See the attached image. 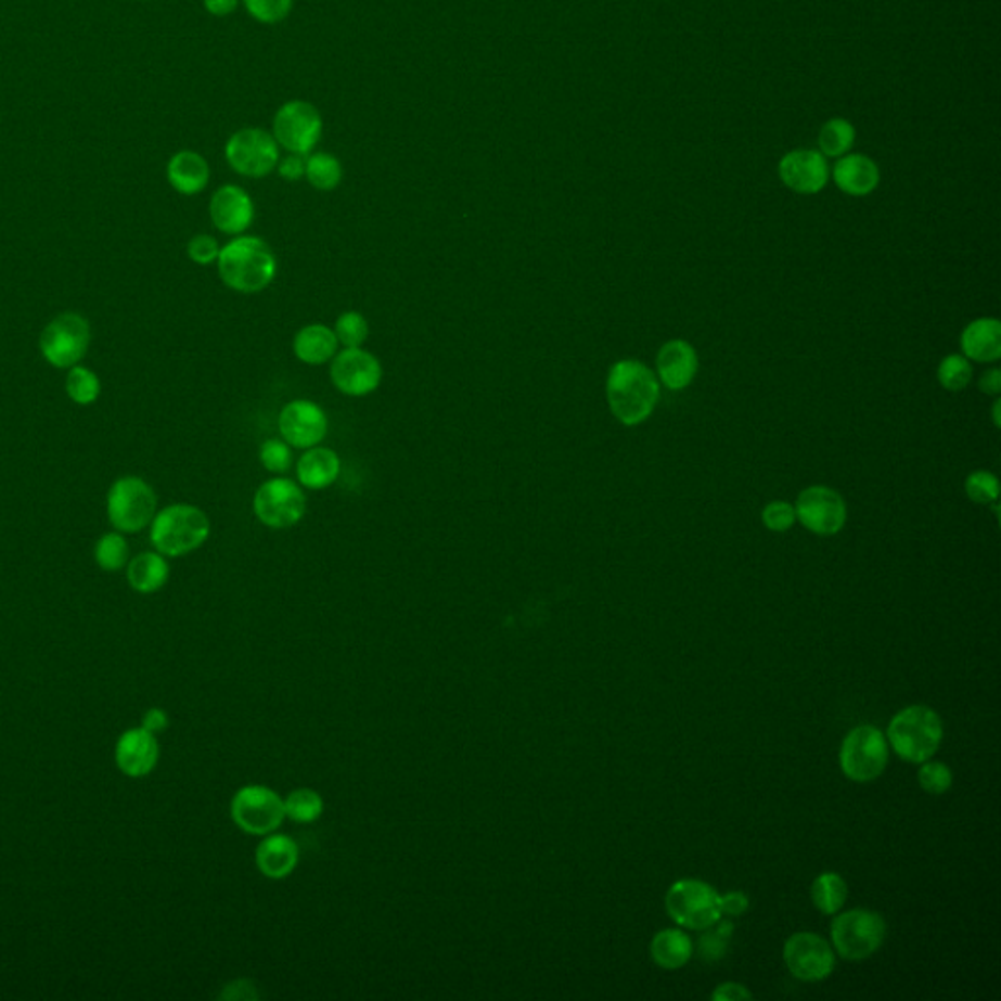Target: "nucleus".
Instances as JSON below:
<instances>
[{
	"instance_id": "1",
	"label": "nucleus",
	"mask_w": 1001,
	"mask_h": 1001,
	"mask_svg": "<svg viewBox=\"0 0 1001 1001\" xmlns=\"http://www.w3.org/2000/svg\"><path fill=\"white\" fill-rule=\"evenodd\" d=\"M606 399L623 425H640L659 401L657 376L640 360H620L606 377Z\"/></svg>"
},
{
	"instance_id": "2",
	"label": "nucleus",
	"mask_w": 1001,
	"mask_h": 1001,
	"mask_svg": "<svg viewBox=\"0 0 1001 1001\" xmlns=\"http://www.w3.org/2000/svg\"><path fill=\"white\" fill-rule=\"evenodd\" d=\"M218 270L228 288L258 294L277 277V257L267 241L243 235L219 251Z\"/></svg>"
},
{
	"instance_id": "3",
	"label": "nucleus",
	"mask_w": 1001,
	"mask_h": 1001,
	"mask_svg": "<svg viewBox=\"0 0 1001 1001\" xmlns=\"http://www.w3.org/2000/svg\"><path fill=\"white\" fill-rule=\"evenodd\" d=\"M886 740L903 761L925 763L941 747V716L923 704L908 706L890 720Z\"/></svg>"
},
{
	"instance_id": "4",
	"label": "nucleus",
	"mask_w": 1001,
	"mask_h": 1001,
	"mask_svg": "<svg viewBox=\"0 0 1001 1001\" xmlns=\"http://www.w3.org/2000/svg\"><path fill=\"white\" fill-rule=\"evenodd\" d=\"M150 526L151 544L167 557H180L198 550L209 536L208 515L187 503L161 509Z\"/></svg>"
},
{
	"instance_id": "5",
	"label": "nucleus",
	"mask_w": 1001,
	"mask_h": 1001,
	"mask_svg": "<svg viewBox=\"0 0 1001 1001\" xmlns=\"http://www.w3.org/2000/svg\"><path fill=\"white\" fill-rule=\"evenodd\" d=\"M106 513L110 525L118 532L136 535L147 528L157 515V493L141 477H118L108 489Z\"/></svg>"
},
{
	"instance_id": "6",
	"label": "nucleus",
	"mask_w": 1001,
	"mask_h": 1001,
	"mask_svg": "<svg viewBox=\"0 0 1001 1001\" xmlns=\"http://www.w3.org/2000/svg\"><path fill=\"white\" fill-rule=\"evenodd\" d=\"M888 740L876 726H857L843 740L839 767L852 783H871L888 765Z\"/></svg>"
},
{
	"instance_id": "7",
	"label": "nucleus",
	"mask_w": 1001,
	"mask_h": 1001,
	"mask_svg": "<svg viewBox=\"0 0 1001 1001\" xmlns=\"http://www.w3.org/2000/svg\"><path fill=\"white\" fill-rule=\"evenodd\" d=\"M665 908L677 925L691 932H704L722 917L720 894L710 884L684 878L669 886Z\"/></svg>"
},
{
	"instance_id": "8",
	"label": "nucleus",
	"mask_w": 1001,
	"mask_h": 1001,
	"mask_svg": "<svg viewBox=\"0 0 1001 1001\" xmlns=\"http://www.w3.org/2000/svg\"><path fill=\"white\" fill-rule=\"evenodd\" d=\"M886 922L871 910H849L832 923V942L845 961H867L883 947Z\"/></svg>"
},
{
	"instance_id": "9",
	"label": "nucleus",
	"mask_w": 1001,
	"mask_h": 1001,
	"mask_svg": "<svg viewBox=\"0 0 1001 1001\" xmlns=\"http://www.w3.org/2000/svg\"><path fill=\"white\" fill-rule=\"evenodd\" d=\"M89 319L65 311L51 319L40 335L41 357L53 368H73L87 357L90 347Z\"/></svg>"
},
{
	"instance_id": "10",
	"label": "nucleus",
	"mask_w": 1001,
	"mask_h": 1001,
	"mask_svg": "<svg viewBox=\"0 0 1001 1001\" xmlns=\"http://www.w3.org/2000/svg\"><path fill=\"white\" fill-rule=\"evenodd\" d=\"M272 136L280 150L308 157L323 136L321 112L308 100H288L272 118Z\"/></svg>"
},
{
	"instance_id": "11",
	"label": "nucleus",
	"mask_w": 1001,
	"mask_h": 1001,
	"mask_svg": "<svg viewBox=\"0 0 1001 1001\" xmlns=\"http://www.w3.org/2000/svg\"><path fill=\"white\" fill-rule=\"evenodd\" d=\"M226 161L241 177L265 179L277 170L280 145L267 129H239L226 143Z\"/></svg>"
},
{
	"instance_id": "12",
	"label": "nucleus",
	"mask_w": 1001,
	"mask_h": 1001,
	"mask_svg": "<svg viewBox=\"0 0 1001 1001\" xmlns=\"http://www.w3.org/2000/svg\"><path fill=\"white\" fill-rule=\"evenodd\" d=\"M231 818L239 830L265 837L277 832L286 820L284 798L265 784H248L233 796Z\"/></svg>"
},
{
	"instance_id": "13",
	"label": "nucleus",
	"mask_w": 1001,
	"mask_h": 1001,
	"mask_svg": "<svg viewBox=\"0 0 1001 1001\" xmlns=\"http://www.w3.org/2000/svg\"><path fill=\"white\" fill-rule=\"evenodd\" d=\"M253 511L262 525L282 530L298 525L304 518L306 496L292 479L277 477L258 487Z\"/></svg>"
},
{
	"instance_id": "14",
	"label": "nucleus",
	"mask_w": 1001,
	"mask_h": 1001,
	"mask_svg": "<svg viewBox=\"0 0 1001 1001\" xmlns=\"http://www.w3.org/2000/svg\"><path fill=\"white\" fill-rule=\"evenodd\" d=\"M783 959L794 978L803 981L825 980L835 968L832 945L818 933L791 935L784 942Z\"/></svg>"
},
{
	"instance_id": "15",
	"label": "nucleus",
	"mask_w": 1001,
	"mask_h": 1001,
	"mask_svg": "<svg viewBox=\"0 0 1001 1001\" xmlns=\"http://www.w3.org/2000/svg\"><path fill=\"white\" fill-rule=\"evenodd\" d=\"M796 518L800 525L818 536H833L847 523V505L835 489L812 486L804 489L796 499Z\"/></svg>"
},
{
	"instance_id": "16",
	"label": "nucleus",
	"mask_w": 1001,
	"mask_h": 1001,
	"mask_svg": "<svg viewBox=\"0 0 1001 1001\" xmlns=\"http://www.w3.org/2000/svg\"><path fill=\"white\" fill-rule=\"evenodd\" d=\"M331 380L333 386L345 396H368L377 389L382 382V364L368 350L345 348L343 352L333 357Z\"/></svg>"
},
{
	"instance_id": "17",
	"label": "nucleus",
	"mask_w": 1001,
	"mask_h": 1001,
	"mask_svg": "<svg viewBox=\"0 0 1001 1001\" xmlns=\"http://www.w3.org/2000/svg\"><path fill=\"white\" fill-rule=\"evenodd\" d=\"M328 415L325 411L306 399L292 401L282 409L278 416L280 435L294 448H313L328 435Z\"/></svg>"
},
{
	"instance_id": "18",
	"label": "nucleus",
	"mask_w": 1001,
	"mask_h": 1001,
	"mask_svg": "<svg viewBox=\"0 0 1001 1001\" xmlns=\"http://www.w3.org/2000/svg\"><path fill=\"white\" fill-rule=\"evenodd\" d=\"M211 223L228 235H241L255 219V204L247 190L238 184H226L209 200Z\"/></svg>"
},
{
	"instance_id": "19",
	"label": "nucleus",
	"mask_w": 1001,
	"mask_h": 1001,
	"mask_svg": "<svg viewBox=\"0 0 1001 1001\" xmlns=\"http://www.w3.org/2000/svg\"><path fill=\"white\" fill-rule=\"evenodd\" d=\"M781 180L798 194H816L827 184V161L818 151L800 150L788 153L779 165Z\"/></svg>"
},
{
	"instance_id": "20",
	"label": "nucleus",
	"mask_w": 1001,
	"mask_h": 1001,
	"mask_svg": "<svg viewBox=\"0 0 1001 1001\" xmlns=\"http://www.w3.org/2000/svg\"><path fill=\"white\" fill-rule=\"evenodd\" d=\"M159 742L145 728H131L119 735L116 744V765L131 779L150 774L159 763Z\"/></svg>"
},
{
	"instance_id": "21",
	"label": "nucleus",
	"mask_w": 1001,
	"mask_h": 1001,
	"mask_svg": "<svg viewBox=\"0 0 1001 1001\" xmlns=\"http://www.w3.org/2000/svg\"><path fill=\"white\" fill-rule=\"evenodd\" d=\"M655 364H657V376L662 380V384L673 392H679L693 384L696 370H698V357H696L693 345H689L681 338H673L659 348Z\"/></svg>"
},
{
	"instance_id": "22",
	"label": "nucleus",
	"mask_w": 1001,
	"mask_h": 1001,
	"mask_svg": "<svg viewBox=\"0 0 1001 1001\" xmlns=\"http://www.w3.org/2000/svg\"><path fill=\"white\" fill-rule=\"evenodd\" d=\"M257 867L270 881H282L294 873L299 861L298 843L284 833H268L258 845Z\"/></svg>"
},
{
	"instance_id": "23",
	"label": "nucleus",
	"mask_w": 1001,
	"mask_h": 1001,
	"mask_svg": "<svg viewBox=\"0 0 1001 1001\" xmlns=\"http://www.w3.org/2000/svg\"><path fill=\"white\" fill-rule=\"evenodd\" d=\"M208 161L196 151H179L167 163V180L182 196H196L209 184Z\"/></svg>"
},
{
	"instance_id": "24",
	"label": "nucleus",
	"mask_w": 1001,
	"mask_h": 1001,
	"mask_svg": "<svg viewBox=\"0 0 1001 1001\" xmlns=\"http://www.w3.org/2000/svg\"><path fill=\"white\" fill-rule=\"evenodd\" d=\"M833 180L849 196H867L878 187L881 172L873 159L864 155H847L837 161Z\"/></svg>"
},
{
	"instance_id": "25",
	"label": "nucleus",
	"mask_w": 1001,
	"mask_h": 1001,
	"mask_svg": "<svg viewBox=\"0 0 1001 1001\" xmlns=\"http://www.w3.org/2000/svg\"><path fill=\"white\" fill-rule=\"evenodd\" d=\"M962 352L974 362H996L1001 357V325L998 319L972 321L962 331Z\"/></svg>"
},
{
	"instance_id": "26",
	"label": "nucleus",
	"mask_w": 1001,
	"mask_h": 1001,
	"mask_svg": "<svg viewBox=\"0 0 1001 1001\" xmlns=\"http://www.w3.org/2000/svg\"><path fill=\"white\" fill-rule=\"evenodd\" d=\"M126 574H128L129 587L133 591H138L141 595H151L167 586L170 567L165 555L159 552H143L129 560Z\"/></svg>"
},
{
	"instance_id": "27",
	"label": "nucleus",
	"mask_w": 1001,
	"mask_h": 1001,
	"mask_svg": "<svg viewBox=\"0 0 1001 1001\" xmlns=\"http://www.w3.org/2000/svg\"><path fill=\"white\" fill-rule=\"evenodd\" d=\"M341 474V460L331 448L313 447L299 458L298 477L301 486L308 489H325L337 482Z\"/></svg>"
},
{
	"instance_id": "28",
	"label": "nucleus",
	"mask_w": 1001,
	"mask_h": 1001,
	"mask_svg": "<svg viewBox=\"0 0 1001 1001\" xmlns=\"http://www.w3.org/2000/svg\"><path fill=\"white\" fill-rule=\"evenodd\" d=\"M337 347L335 331L325 325H308V328L299 329L294 337L296 357L311 367L329 362L337 355Z\"/></svg>"
},
{
	"instance_id": "29",
	"label": "nucleus",
	"mask_w": 1001,
	"mask_h": 1001,
	"mask_svg": "<svg viewBox=\"0 0 1001 1001\" xmlns=\"http://www.w3.org/2000/svg\"><path fill=\"white\" fill-rule=\"evenodd\" d=\"M694 945L691 937L681 929H664L655 933L650 954L652 961L664 971H679L693 957Z\"/></svg>"
},
{
	"instance_id": "30",
	"label": "nucleus",
	"mask_w": 1001,
	"mask_h": 1001,
	"mask_svg": "<svg viewBox=\"0 0 1001 1001\" xmlns=\"http://www.w3.org/2000/svg\"><path fill=\"white\" fill-rule=\"evenodd\" d=\"M306 180L319 192H331L343 182V165L328 151H313L306 157Z\"/></svg>"
},
{
	"instance_id": "31",
	"label": "nucleus",
	"mask_w": 1001,
	"mask_h": 1001,
	"mask_svg": "<svg viewBox=\"0 0 1001 1001\" xmlns=\"http://www.w3.org/2000/svg\"><path fill=\"white\" fill-rule=\"evenodd\" d=\"M812 902L823 915H835L847 902V883L842 874L822 873L812 884Z\"/></svg>"
},
{
	"instance_id": "32",
	"label": "nucleus",
	"mask_w": 1001,
	"mask_h": 1001,
	"mask_svg": "<svg viewBox=\"0 0 1001 1001\" xmlns=\"http://www.w3.org/2000/svg\"><path fill=\"white\" fill-rule=\"evenodd\" d=\"M100 377L89 370V368L77 367L69 368L67 377H65V392L70 397L73 403L77 406H92L97 403L100 397Z\"/></svg>"
},
{
	"instance_id": "33",
	"label": "nucleus",
	"mask_w": 1001,
	"mask_h": 1001,
	"mask_svg": "<svg viewBox=\"0 0 1001 1001\" xmlns=\"http://www.w3.org/2000/svg\"><path fill=\"white\" fill-rule=\"evenodd\" d=\"M94 560L104 572H119L129 562V546L121 532H106L94 546Z\"/></svg>"
},
{
	"instance_id": "34",
	"label": "nucleus",
	"mask_w": 1001,
	"mask_h": 1001,
	"mask_svg": "<svg viewBox=\"0 0 1001 1001\" xmlns=\"http://www.w3.org/2000/svg\"><path fill=\"white\" fill-rule=\"evenodd\" d=\"M323 798L313 788H296L284 798L286 818L298 823H311L323 813Z\"/></svg>"
},
{
	"instance_id": "35",
	"label": "nucleus",
	"mask_w": 1001,
	"mask_h": 1001,
	"mask_svg": "<svg viewBox=\"0 0 1001 1001\" xmlns=\"http://www.w3.org/2000/svg\"><path fill=\"white\" fill-rule=\"evenodd\" d=\"M855 129L847 119H830L820 131V150L823 157H842L851 150Z\"/></svg>"
},
{
	"instance_id": "36",
	"label": "nucleus",
	"mask_w": 1001,
	"mask_h": 1001,
	"mask_svg": "<svg viewBox=\"0 0 1001 1001\" xmlns=\"http://www.w3.org/2000/svg\"><path fill=\"white\" fill-rule=\"evenodd\" d=\"M732 933H734V923L722 920V917L710 927H706L703 937L696 942L701 959L706 962L720 961L728 951Z\"/></svg>"
},
{
	"instance_id": "37",
	"label": "nucleus",
	"mask_w": 1001,
	"mask_h": 1001,
	"mask_svg": "<svg viewBox=\"0 0 1001 1001\" xmlns=\"http://www.w3.org/2000/svg\"><path fill=\"white\" fill-rule=\"evenodd\" d=\"M937 376H939V384H941L945 389H949V392H961V389H964V387L971 384V362H968V358L961 357V355H951V357L942 358Z\"/></svg>"
},
{
	"instance_id": "38",
	"label": "nucleus",
	"mask_w": 1001,
	"mask_h": 1001,
	"mask_svg": "<svg viewBox=\"0 0 1001 1001\" xmlns=\"http://www.w3.org/2000/svg\"><path fill=\"white\" fill-rule=\"evenodd\" d=\"M253 21L260 24H280L286 21L294 9V0H241Z\"/></svg>"
},
{
	"instance_id": "39",
	"label": "nucleus",
	"mask_w": 1001,
	"mask_h": 1001,
	"mask_svg": "<svg viewBox=\"0 0 1001 1001\" xmlns=\"http://www.w3.org/2000/svg\"><path fill=\"white\" fill-rule=\"evenodd\" d=\"M368 321L362 313L358 311H347L337 319L335 325V335L341 345L347 348H360L368 338Z\"/></svg>"
},
{
	"instance_id": "40",
	"label": "nucleus",
	"mask_w": 1001,
	"mask_h": 1001,
	"mask_svg": "<svg viewBox=\"0 0 1001 1001\" xmlns=\"http://www.w3.org/2000/svg\"><path fill=\"white\" fill-rule=\"evenodd\" d=\"M964 489H966L968 499H972L974 503H980V505H990L993 501H998V497H1000L998 477L993 476L991 472H984V470L974 472V474L966 477Z\"/></svg>"
},
{
	"instance_id": "41",
	"label": "nucleus",
	"mask_w": 1001,
	"mask_h": 1001,
	"mask_svg": "<svg viewBox=\"0 0 1001 1001\" xmlns=\"http://www.w3.org/2000/svg\"><path fill=\"white\" fill-rule=\"evenodd\" d=\"M258 458H260V464L272 474H284L292 466V450L286 440L270 438L267 442H262Z\"/></svg>"
},
{
	"instance_id": "42",
	"label": "nucleus",
	"mask_w": 1001,
	"mask_h": 1001,
	"mask_svg": "<svg viewBox=\"0 0 1001 1001\" xmlns=\"http://www.w3.org/2000/svg\"><path fill=\"white\" fill-rule=\"evenodd\" d=\"M917 781L925 793L941 796L951 791L952 771L945 763H922L917 771Z\"/></svg>"
},
{
	"instance_id": "43",
	"label": "nucleus",
	"mask_w": 1001,
	"mask_h": 1001,
	"mask_svg": "<svg viewBox=\"0 0 1001 1001\" xmlns=\"http://www.w3.org/2000/svg\"><path fill=\"white\" fill-rule=\"evenodd\" d=\"M761 518H763V525L773 530V532H784L788 528H793L794 523H796V511L791 503L786 501H773L769 505L765 506L763 513H761Z\"/></svg>"
},
{
	"instance_id": "44",
	"label": "nucleus",
	"mask_w": 1001,
	"mask_h": 1001,
	"mask_svg": "<svg viewBox=\"0 0 1001 1001\" xmlns=\"http://www.w3.org/2000/svg\"><path fill=\"white\" fill-rule=\"evenodd\" d=\"M218 241L211 238V235H196V238L190 239L189 243V257L192 262L196 265H202V267H208L211 262H216L219 257Z\"/></svg>"
},
{
	"instance_id": "45",
	"label": "nucleus",
	"mask_w": 1001,
	"mask_h": 1001,
	"mask_svg": "<svg viewBox=\"0 0 1001 1001\" xmlns=\"http://www.w3.org/2000/svg\"><path fill=\"white\" fill-rule=\"evenodd\" d=\"M278 175L288 182H298L306 177V157L288 153L286 157H280L277 165Z\"/></svg>"
},
{
	"instance_id": "46",
	"label": "nucleus",
	"mask_w": 1001,
	"mask_h": 1001,
	"mask_svg": "<svg viewBox=\"0 0 1001 1001\" xmlns=\"http://www.w3.org/2000/svg\"><path fill=\"white\" fill-rule=\"evenodd\" d=\"M710 998H713L714 1001L754 1000V993L747 990L744 984L726 981V984H720V986L713 991Z\"/></svg>"
},
{
	"instance_id": "47",
	"label": "nucleus",
	"mask_w": 1001,
	"mask_h": 1001,
	"mask_svg": "<svg viewBox=\"0 0 1001 1001\" xmlns=\"http://www.w3.org/2000/svg\"><path fill=\"white\" fill-rule=\"evenodd\" d=\"M258 990L255 988V984H251L248 980H238L231 981V984H226L223 988V993H221V1000H257Z\"/></svg>"
},
{
	"instance_id": "48",
	"label": "nucleus",
	"mask_w": 1001,
	"mask_h": 1001,
	"mask_svg": "<svg viewBox=\"0 0 1001 1001\" xmlns=\"http://www.w3.org/2000/svg\"><path fill=\"white\" fill-rule=\"evenodd\" d=\"M749 908V898L744 893H728L720 896V910L722 915H742Z\"/></svg>"
},
{
	"instance_id": "49",
	"label": "nucleus",
	"mask_w": 1001,
	"mask_h": 1001,
	"mask_svg": "<svg viewBox=\"0 0 1001 1001\" xmlns=\"http://www.w3.org/2000/svg\"><path fill=\"white\" fill-rule=\"evenodd\" d=\"M167 726H169V716H167V713L161 710V708H151V710H147V714L143 716V726H141V728H145L151 734L157 735L161 734L163 730H167Z\"/></svg>"
},
{
	"instance_id": "50",
	"label": "nucleus",
	"mask_w": 1001,
	"mask_h": 1001,
	"mask_svg": "<svg viewBox=\"0 0 1001 1001\" xmlns=\"http://www.w3.org/2000/svg\"><path fill=\"white\" fill-rule=\"evenodd\" d=\"M241 0H204V9L216 18H226L238 11Z\"/></svg>"
},
{
	"instance_id": "51",
	"label": "nucleus",
	"mask_w": 1001,
	"mask_h": 1001,
	"mask_svg": "<svg viewBox=\"0 0 1001 1001\" xmlns=\"http://www.w3.org/2000/svg\"><path fill=\"white\" fill-rule=\"evenodd\" d=\"M980 389L988 396H998L1001 392V372L1000 368H991L984 372L980 377Z\"/></svg>"
},
{
	"instance_id": "52",
	"label": "nucleus",
	"mask_w": 1001,
	"mask_h": 1001,
	"mask_svg": "<svg viewBox=\"0 0 1001 1001\" xmlns=\"http://www.w3.org/2000/svg\"><path fill=\"white\" fill-rule=\"evenodd\" d=\"M1000 406L1001 401L998 399L996 406H993V423H996V426H1000Z\"/></svg>"
}]
</instances>
